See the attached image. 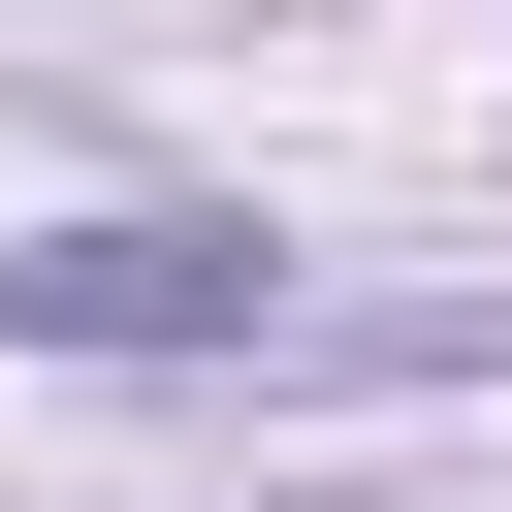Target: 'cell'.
I'll use <instances>...</instances> for the list:
<instances>
[{
  "label": "cell",
  "mask_w": 512,
  "mask_h": 512,
  "mask_svg": "<svg viewBox=\"0 0 512 512\" xmlns=\"http://www.w3.org/2000/svg\"><path fill=\"white\" fill-rule=\"evenodd\" d=\"M0 320H32V352H256L288 256H256V224H64V256H0Z\"/></svg>",
  "instance_id": "1"
}]
</instances>
